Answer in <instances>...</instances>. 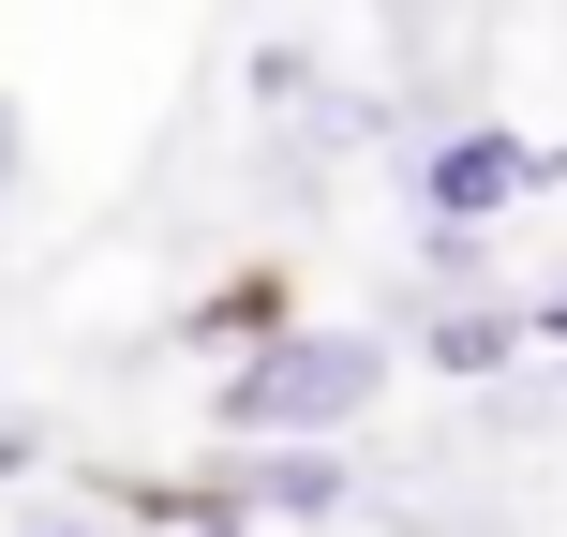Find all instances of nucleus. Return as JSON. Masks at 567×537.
Returning a JSON list of instances; mask_svg holds the SVG:
<instances>
[{"label":"nucleus","instance_id":"7ed1b4c3","mask_svg":"<svg viewBox=\"0 0 567 537\" xmlns=\"http://www.w3.org/2000/svg\"><path fill=\"white\" fill-rule=\"evenodd\" d=\"M0 179H16V105H0Z\"/></svg>","mask_w":567,"mask_h":537},{"label":"nucleus","instance_id":"f257e3e1","mask_svg":"<svg viewBox=\"0 0 567 537\" xmlns=\"http://www.w3.org/2000/svg\"><path fill=\"white\" fill-rule=\"evenodd\" d=\"M373 389H389V359L359 329H313V343H269L255 373H225V433H313V419H359Z\"/></svg>","mask_w":567,"mask_h":537},{"label":"nucleus","instance_id":"f03ea898","mask_svg":"<svg viewBox=\"0 0 567 537\" xmlns=\"http://www.w3.org/2000/svg\"><path fill=\"white\" fill-rule=\"evenodd\" d=\"M538 179H567V149H538V135H449V149H433V209H449V225L538 195Z\"/></svg>","mask_w":567,"mask_h":537},{"label":"nucleus","instance_id":"39448f33","mask_svg":"<svg viewBox=\"0 0 567 537\" xmlns=\"http://www.w3.org/2000/svg\"><path fill=\"white\" fill-rule=\"evenodd\" d=\"M45 537H75V523H45Z\"/></svg>","mask_w":567,"mask_h":537},{"label":"nucleus","instance_id":"20e7f679","mask_svg":"<svg viewBox=\"0 0 567 537\" xmlns=\"http://www.w3.org/2000/svg\"><path fill=\"white\" fill-rule=\"evenodd\" d=\"M195 537H239V523H195Z\"/></svg>","mask_w":567,"mask_h":537}]
</instances>
